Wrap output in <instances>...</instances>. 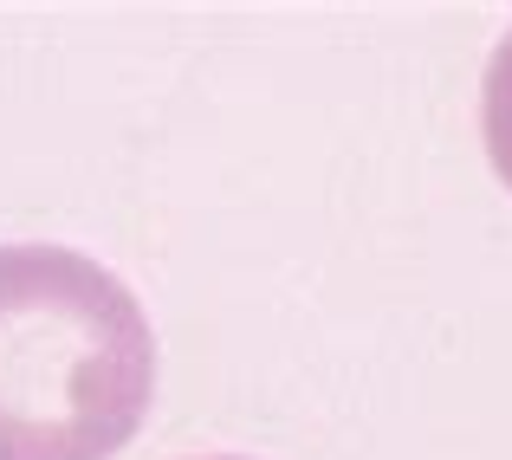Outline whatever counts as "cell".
<instances>
[{"instance_id": "cell-1", "label": "cell", "mask_w": 512, "mask_h": 460, "mask_svg": "<svg viewBox=\"0 0 512 460\" xmlns=\"http://www.w3.org/2000/svg\"><path fill=\"white\" fill-rule=\"evenodd\" d=\"M156 331L111 266L0 247V460H117L150 422Z\"/></svg>"}, {"instance_id": "cell-2", "label": "cell", "mask_w": 512, "mask_h": 460, "mask_svg": "<svg viewBox=\"0 0 512 460\" xmlns=\"http://www.w3.org/2000/svg\"><path fill=\"white\" fill-rule=\"evenodd\" d=\"M480 143L493 156V175L512 188V33L493 46L487 78H480Z\"/></svg>"}, {"instance_id": "cell-3", "label": "cell", "mask_w": 512, "mask_h": 460, "mask_svg": "<svg viewBox=\"0 0 512 460\" xmlns=\"http://www.w3.org/2000/svg\"><path fill=\"white\" fill-rule=\"evenodd\" d=\"M195 460H247V454H195Z\"/></svg>"}]
</instances>
